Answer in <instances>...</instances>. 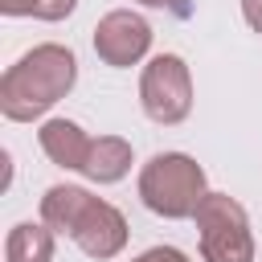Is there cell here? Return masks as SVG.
I'll return each mask as SVG.
<instances>
[{"label":"cell","mask_w":262,"mask_h":262,"mask_svg":"<svg viewBox=\"0 0 262 262\" xmlns=\"http://www.w3.org/2000/svg\"><path fill=\"white\" fill-rule=\"evenodd\" d=\"M196 237H201V258L205 262H254V233L246 209L229 192H209L196 213Z\"/></svg>","instance_id":"cell-4"},{"label":"cell","mask_w":262,"mask_h":262,"mask_svg":"<svg viewBox=\"0 0 262 262\" xmlns=\"http://www.w3.org/2000/svg\"><path fill=\"white\" fill-rule=\"evenodd\" d=\"M53 258V229L45 221H20L4 237V262H49Z\"/></svg>","instance_id":"cell-9"},{"label":"cell","mask_w":262,"mask_h":262,"mask_svg":"<svg viewBox=\"0 0 262 262\" xmlns=\"http://www.w3.org/2000/svg\"><path fill=\"white\" fill-rule=\"evenodd\" d=\"M139 106L160 127H176V123L188 119V111H192V74L184 66V57L160 53V57H151L143 66V74H139Z\"/></svg>","instance_id":"cell-5"},{"label":"cell","mask_w":262,"mask_h":262,"mask_svg":"<svg viewBox=\"0 0 262 262\" xmlns=\"http://www.w3.org/2000/svg\"><path fill=\"white\" fill-rule=\"evenodd\" d=\"M41 221L53 233H66L86 258L106 262L127 246V217L111 205L90 196L78 184H53L41 196Z\"/></svg>","instance_id":"cell-2"},{"label":"cell","mask_w":262,"mask_h":262,"mask_svg":"<svg viewBox=\"0 0 262 262\" xmlns=\"http://www.w3.org/2000/svg\"><path fill=\"white\" fill-rule=\"evenodd\" d=\"M135 4H143V8H168L176 16H188V4L184 0H135Z\"/></svg>","instance_id":"cell-14"},{"label":"cell","mask_w":262,"mask_h":262,"mask_svg":"<svg viewBox=\"0 0 262 262\" xmlns=\"http://www.w3.org/2000/svg\"><path fill=\"white\" fill-rule=\"evenodd\" d=\"M209 196L205 168L184 151H156L139 168V201L156 217L184 221L196 213V205Z\"/></svg>","instance_id":"cell-3"},{"label":"cell","mask_w":262,"mask_h":262,"mask_svg":"<svg viewBox=\"0 0 262 262\" xmlns=\"http://www.w3.org/2000/svg\"><path fill=\"white\" fill-rule=\"evenodd\" d=\"M127 172H131V143L119 139V135H98L90 143V156H86L82 176L94 180V184H115Z\"/></svg>","instance_id":"cell-8"},{"label":"cell","mask_w":262,"mask_h":262,"mask_svg":"<svg viewBox=\"0 0 262 262\" xmlns=\"http://www.w3.org/2000/svg\"><path fill=\"white\" fill-rule=\"evenodd\" d=\"M131 262H188V254L176 250V246H151V250H143V254L131 258Z\"/></svg>","instance_id":"cell-11"},{"label":"cell","mask_w":262,"mask_h":262,"mask_svg":"<svg viewBox=\"0 0 262 262\" xmlns=\"http://www.w3.org/2000/svg\"><path fill=\"white\" fill-rule=\"evenodd\" d=\"M147 49H151V25L131 8H115L94 25V53L115 70L143 61Z\"/></svg>","instance_id":"cell-6"},{"label":"cell","mask_w":262,"mask_h":262,"mask_svg":"<svg viewBox=\"0 0 262 262\" xmlns=\"http://www.w3.org/2000/svg\"><path fill=\"white\" fill-rule=\"evenodd\" d=\"M242 16L254 33H262V0H242Z\"/></svg>","instance_id":"cell-13"},{"label":"cell","mask_w":262,"mask_h":262,"mask_svg":"<svg viewBox=\"0 0 262 262\" xmlns=\"http://www.w3.org/2000/svg\"><path fill=\"white\" fill-rule=\"evenodd\" d=\"M0 12L4 16H33L37 12V0H0Z\"/></svg>","instance_id":"cell-12"},{"label":"cell","mask_w":262,"mask_h":262,"mask_svg":"<svg viewBox=\"0 0 262 262\" xmlns=\"http://www.w3.org/2000/svg\"><path fill=\"white\" fill-rule=\"evenodd\" d=\"M78 8V0H37V20H66Z\"/></svg>","instance_id":"cell-10"},{"label":"cell","mask_w":262,"mask_h":262,"mask_svg":"<svg viewBox=\"0 0 262 262\" xmlns=\"http://www.w3.org/2000/svg\"><path fill=\"white\" fill-rule=\"evenodd\" d=\"M74 82H78V57H74V49L57 45V41L33 45L0 78V115L12 119V123H33L53 102H61L74 90Z\"/></svg>","instance_id":"cell-1"},{"label":"cell","mask_w":262,"mask_h":262,"mask_svg":"<svg viewBox=\"0 0 262 262\" xmlns=\"http://www.w3.org/2000/svg\"><path fill=\"white\" fill-rule=\"evenodd\" d=\"M37 143H41V151L49 156V164L70 168V172H82L94 139H90L74 119H45L41 131H37Z\"/></svg>","instance_id":"cell-7"}]
</instances>
